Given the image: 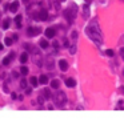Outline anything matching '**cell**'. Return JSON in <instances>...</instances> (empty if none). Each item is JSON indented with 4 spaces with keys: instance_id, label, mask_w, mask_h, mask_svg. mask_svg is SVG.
<instances>
[{
    "instance_id": "1",
    "label": "cell",
    "mask_w": 124,
    "mask_h": 125,
    "mask_svg": "<svg viewBox=\"0 0 124 125\" xmlns=\"http://www.w3.org/2000/svg\"><path fill=\"white\" fill-rule=\"evenodd\" d=\"M86 33L88 35V37L91 39V40H94L95 43H101V32H100V29L97 28V25H96V23H94L92 25H89L88 28L86 29Z\"/></svg>"
},
{
    "instance_id": "2",
    "label": "cell",
    "mask_w": 124,
    "mask_h": 125,
    "mask_svg": "<svg viewBox=\"0 0 124 125\" xmlns=\"http://www.w3.org/2000/svg\"><path fill=\"white\" fill-rule=\"evenodd\" d=\"M53 100H55V104L57 105V107H63V105L66 104V101H67L66 93L61 92V90H57V93L53 96Z\"/></svg>"
},
{
    "instance_id": "3",
    "label": "cell",
    "mask_w": 124,
    "mask_h": 125,
    "mask_svg": "<svg viewBox=\"0 0 124 125\" xmlns=\"http://www.w3.org/2000/svg\"><path fill=\"white\" fill-rule=\"evenodd\" d=\"M55 35H56V32H55V29H53V28H47V29H46V37L47 39L55 37Z\"/></svg>"
},
{
    "instance_id": "4",
    "label": "cell",
    "mask_w": 124,
    "mask_h": 125,
    "mask_svg": "<svg viewBox=\"0 0 124 125\" xmlns=\"http://www.w3.org/2000/svg\"><path fill=\"white\" fill-rule=\"evenodd\" d=\"M59 67H60V69L63 71V72H66V71L68 69V62L66 60H60L59 61Z\"/></svg>"
},
{
    "instance_id": "5",
    "label": "cell",
    "mask_w": 124,
    "mask_h": 125,
    "mask_svg": "<svg viewBox=\"0 0 124 125\" xmlns=\"http://www.w3.org/2000/svg\"><path fill=\"white\" fill-rule=\"evenodd\" d=\"M39 32H40V28H28V35L29 36H35Z\"/></svg>"
},
{
    "instance_id": "6",
    "label": "cell",
    "mask_w": 124,
    "mask_h": 125,
    "mask_svg": "<svg viewBox=\"0 0 124 125\" xmlns=\"http://www.w3.org/2000/svg\"><path fill=\"white\" fill-rule=\"evenodd\" d=\"M13 55H15V53L11 52V53H10V56H7V57H5L4 60H3V65H8V64H10L11 60H12V57H13Z\"/></svg>"
},
{
    "instance_id": "7",
    "label": "cell",
    "mask_w": 124,
    "mask_h": 125,
    "mask_svg": "<svg viewBox=\"0 0 124 125\" xmlns=\"http://www.w3.org/2000/svg\"><path fill=\"white\" fill-rule=\"evenodd\" d=\"M18 8H19V1H13L12 4L10 5V9H11V12H13V13H15L16 11H18Z\"/></svg>"
},
{
    "instance_id": "8",
    "label": "cell",
    "mask_w": 124,
    "mask_h": 125,
    "mask_svg": "<svg viewBox=\"0 0 124 125\" xmlns=\"http://www.w3.org/2000/svg\"><path fill=\"white\" fill-rule=\"evenodd\" d=\"M66 85L68 88H74L76 85V81L74 80V79H67V80H66Z\"/></svg>"
},
{
    "instance_id": "9",
    "label": "cell",
    "mask_w": 124,
    "mask_h": 125,
    "mask_svg": "<svg viewBox=\"0 0 124 125\" xmlns=\"http://www.w3.org/2000/svg\"><path fill=\"white\" fill-rule=\"evenodd\" d=\"M39 44H40V47L43 48V49H46V48H47V47H48V45H49V44H48V41H47V39H41Z\"/></svg>"
},
{
    "instance_id": "10",
    "label": "cell",
    "mask_w": 124,
    "mask_h": 125,
    "mask_svg": "<svg viewBox=\"0 0 124 125\" xmlns=\"http://www.w3.org/2000/svg\"><path fill=\"white\" fill-rule=\"evenodd\" d=\"M39 81H40V84L46 85L47 83H48V77H47L46 75H41V76H40V79H39Z\"/></svg>"
},
{
    "instance_id": "11",
    "label": "cell",
    "mask_w": 124,
    "mask_h": 125,
    "mask_svg": "<svg viewBox=\"0 0 124 125\" xmlns=\"http://www.w3.org/2000/svg\"><path fill=\"white\" fill-rule=\"evenodd\" d=\"M27 60H28V53H21L20 55V62L21 64H24V62H27Z\"/></svg>"
},
{
    "instance_id": "12",
    "label": "cell",
    "mask_w": 124,
    "mask_h": 125,
    "mask_svg": "<svg viewBox=\"0 0 124 125\" xmlns=\"http://www.w3.org/2000/svg\"><path fill=\"white\" fill-rule=\"evenodd\" d=\"M39 18H40L41 20H47L48 15H47V12H46V11H40V13H39Z\"/></svg>"
},
{
    "instance_id": "13",
    "label": "cell",
    "mask_w": 124,
    "mask_h": 125,
    "mask_svg": "<svg viewBox=\"0 0 124 125\" xmlns=\"http://www.w3.org/2000/svg\"><path fill=\"white\" fill-rule=\"evenodd\" d=\"M15 23H16V25H18L19 28L21 27V15H18L15 18Z\"/></svg>"
},
{
    "instance_id": "14",
    "label": "cell",
    "mask_w": 124,
    "mask_h": 125,
    "mask_svg": "<svg viewBox=\"0 0 124 125\" xmlns=\"http://www.w3.org/2000/svg\"><path fill=\"white\" fill-rule=\"evenodd\" d=\"M51 87H52V88H55V89H57V88L60 87V83H59L57 80H53L52 83H51Z\"/></svg>"
},
{
    "instance_id": "15",
    "label": "cell",
    "mask_w": 124,
    "mask_h": 125,
    "mask_svg": "<svg viewBox=\"0 0 124 125\" xmlns=\"http://www.w3.org/2000/svg\"><path fill=\"white\" fill-rule=\"evenodd\" d=\"M39 83H40V81H39L36 77H31V84H32L33 87H36V85H38Z\"/></svg>"
},
{
    "instance_id": "16",
    "label": "cell",
    "mask_w": 124,
    "mask_h": 125,
    "mask_svg": "<svg viewBox=\"0 0 124 125\" xmlns=\"http://www.w3.org/2000/svg\"><path fill=\"white\" fill-rule=\"evenodd\" d=\"M8 27H10V20H8V19H5L4 23H3V28H4V29H7Z\"/></svg>"
},
{
    "instance_id": "17",
    "label": "cell",
    "mask_w": 124,
    "mask_h": 125,
    "mask_svg": "<svg viewBox=\"0 0 124 125\" xmlns=\"http://www.w3.org/2000/svg\"><path fill=\"white\" fill-rule=\"evenodd\" d=\"M20 87L23 88V89H25V88H27V81H25V80H21V81H20Z\"/></svg>"
},
{
    "instance_id": "18",
    "label": "cell",
    "mask_w": 124,
    "mask_h": 125,
    "mask_svg": "<svg viewBox=\"0 0 124 125\" xmlns=\"http://www.w3.org/2000/svg\"><path fill=\"white\" fill-rule=\"evenodd\" d=\"M4 43H5L7 45H11V44H12V40H11L10 37H5V39H4Z\"/></svg>"
},
{
    "instance_id": "19",
    "label": "cell",
    "mask_w": 124,
    "mask_h": 125,
    "mask_svg": "<svg viewBox=\"0 0 124 125\" xmlns=\"http://www.w3.org/2000/svg\"><path fill=\"white\" fill-rule=\"evenodd\" d=\"M105 53L109 56V57H112V56H114V51H112V49H107V51H105Z\"/></svg>"
},
{
    "instance_id": "20",
    "label": "cell",
    "mask_w": 124,
    "mask_h": 125,
    "mask_svg": "<svg viewBox=\"0 0 124 125\" xmlns=\"http://www.w3.org/2000/svg\"><path fill=\"white\" fill-rule=\"evenodd\" d=\"M84 18H88V5L84 7Z\"/></svg>"
},
{
    "instance_id": "21",
    "label": "cell",
    "mask_w": 124,
    "mask_h": 125,
    "mask_svg": "<svg viewBox=\"0 0 124 125\" xmlns=\"http://www.w3.org/2000/svg\"><path fill=\"white\" fill-rule=\"evenodd\" d=\"M21 73H23V75H27V73H28V68L27 67H21Z\"/></svg>"
},
{
    "instance_id": "22",
    "label": "cell",
    "mask_w": 124,
    "mask_h": 125,
    "mask_svg": "<svg viewBox=\"0 0 124 125\" xmlns=\"http://www.w3.org/2000/svg\"><path fill=\"white\" fill-rule=\"evenodd\" d=\"M44 95L47 96V98H49V97H51V92H49L48 89H44Z\"/></svg>"
},
{
    "instance_id": "23",
    "label": "cell",
    "mask_w": 124,
    "mask_h": 125,
    "mask_svg": "<svg viewBox=\"0 0 124 125\" xmlns=\"http://www.w3.org/2000/svg\"><path fill=\"white\" fill-rule=\"evenodd\" d=\"M76 37H77V33H76L75 31H74V32H72V39H74V40H76Z\"/></svg>"
},
{
    "instance_id": "24",
    "label": "cell",
    "mask_w": 124,
    "mask_h": 125,
    "mask_svg": "<svg viewBox=\"0 0 124 125\" xmlns=\"http://www.w3.org/2000/svg\"><path fill=\"white\" fill-rule=\"evenodd\" d=\"M76 52V47H75V45H72V47H71V53H75Z\"/></svg>"
},
{
    "instance_id": "25",
    "label": "cell",
    "mask_w": 124,
    "mask_h": 125,
    "mask_svg": "<svg viewBox=\"0 0 124 125\" xmlns=\"http://www.w3.org/2000/svg\"><path fill=\"white\" fill-rule=\"evenodd\" d=\"M120 55H122L123 59H124V48H122V49H120Z\"/></svg>"
},
{
    "instance_id": "26",
    "label": "cell",
    "mask_w": 124,
    "mask_h": 125,
    "mask_svg": "<svg viewBox=\"0 0 124 125\" xmlns=\"http://www.w3.org/2000/svg\"><path fill=\"white\" fill-rule=\"evenodd\" d=\"M12 76H13V77L16 79V77H18V76H19V73H18V72H13V73H12Z\"/></svg>"
},
{
    "instance_id": "27",
    "label": "cell",
    "mask_w": 124,
    "mask_h": 125,
    "mask_svg": "<svg viewBox=\"0 0 124 125\" xmlns=\"http://www.w3.org/2000/svg\"><path fill=\"white\" fill-rule=\"evenodd\" d=\"M3 90H4V92H5V93H7V92H8V88H7V87H5V85H4V87H3Z\"/></svg>"
},
{
    "instance_id": "28",
    "label": "cell",
    "mask_w": 124,
    "mask_h": 125,
    "mask_svg": "<svg viewBox=\"0 0 124 125\" xmlns=\"http://www.w3.org/2000/svg\"><path fill=\"white\" fill-rule=\"evenodd\" d=\"M16 97H18V95H16V93H12V98H13V100H15Z\"/></svg>"
},
{
    "instance_id": "29",
    "label": "cell",
    "mask_w": 124,
    "mask_h": 125,
    "mask_svg": "<svg viewBox=\"0 0 124 125\" xmlns=\"http://www.w3.org/2000/svg\"><path fill=\"white\" fill-rule=\"evenodd\" d=\"M23 1H24V3H28V0H23Z\"/></svg>"
},
{
    "instance_id": "30",
    "label": "cell",
    "mask_w": 124,
    "mask_h": 125,
    "mask_svg": "<svg viewBox=\"0 0 124 125\" xmlns=\"http://www.w3.org/2000/svg\"><path fill=\"white\" fill-rule=\"evenodd\" d=\"M1 48H3V45H0V49H1Z\"/></svg>"
},
{
    "instance_id": "31",
    "label": "cell",
    "mask_w": 124,
    "mask_h": 125,
    "mask_svg": "<svg viewBox=\"0 0 124 125\" xmlns=\"http://www.w3.org/2000/svg\"><path fill=\"white\" fill-rule=\"evenodd\" d=\"M123 75H124V71H123Z\"/></svg>"
},
{
    "instance_id": "32",
    "label": "cell",
    "mask_w": 124,
    "mask_h": 125,
    "mask_svg": "<svg viewBox=\"0 0 124 125\" xmlns=\"http://www.w3.org/2000/svg\"><path fill=\"white\" fill-rule=\"evenodd\" d=\"M61 1H64V0H61Z\"/></svg>"
},
{
    "instance_id": "33",
    "label": "cell",
    "mask_w": 124,
    "mask_h": 125,
    "mask_svg": "<svg viewBox=\"0 0 124 125\" xmlns=\"http://www.w3.org/2000/svg\"><path fill=\"white\" fill-rule=\"evenodd\" d=\"M86 1H88V0H86Z\"/></svg>"
},
{
    "instance_id": "34",
    "label": "cell",
    "mask_w": 124,
    "mask_h": 125,
    "mask_svg": "<svg viewBox=\"0 0 124 125\" xmlns=\"http://www.w3.org/2000/svg\"><path fill=\"white\" fill-rule=\"evenodd\" d=\"M0 1H1V0H0Z\"/></svg>"
}]
</instances>
